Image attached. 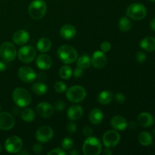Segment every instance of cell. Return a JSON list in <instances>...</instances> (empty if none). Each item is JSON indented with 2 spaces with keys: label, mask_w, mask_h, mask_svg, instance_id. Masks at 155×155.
<instances>
[{
  "label": "cell",
  "mask_w": 155,
  "mask_h": 155,
  "mask_svg": "<svg viewBox=\"0 0 155 155\" xmlns=\"http://www.w3.org/2000/svg\"><path fill=\"white\" fill-rule=\"evenodd\" d=\"M58 56L63 63L69 64L77 60L78 53L77 50L71 45H63L58 50Z\"/></svg>",
  "instance_id": "1"
},
{
  "label": "cell",
  "mask_w": 155,
  "mask_h": 155,
  "mask_svg": "<svg viewBox=\"0 0 155 155\" xmlns=\"http://www.w3.org/2000/svg\"><path fill=\"white\" fill-rule=\"evenodd\" d=\"M47 11L46 3L43 0H35L30 4L28 13L33 19L39 20L45 16Z\"/></svg>",
  "instance_id": "2"
},
{
  "label": "cell",
  "mask_w": 155,
  "mask_h": 155,
  "mask_svg": "<svg viewBox=\"0 0 155 155\" xmlns=\"http://www.w3.org/2000/svg\"><path fill=\"white\" fill-rule=\"evenodd\" d=\"M101 144L97 138L89 136L83 145V151L85 155H98L101 152Z\"/></svg>",
  "instance_id": "3"
},
{
  "label": "cell",
  "mask_w": 155,
  "mask_h": 155,
  "mask_svg": "<svg viewBox=\"0 0 155 155\" xmlns=\"http://www.w3.org/2000/svg\"><path fill=\"white\" fill-rule=\"evenodd\" d=\"M12 98L15 104L20 107H26L31 102V95L27 89L24 88H17L14 90Z\"/></svg>",
  "instance_id": "4"
},
{
  "label": "cell",
  "mask_w": 155,
  "mask_h": 155,
  "mask_svg": "<svg viewBox=\"0 0 155 155\" xmlns=\"http://www.w3.org/2000/svg\"><path fill=\"white\" fill-rule=\"evenodd\" d=\"M67 98L74 103L81 102L86 98V89L81 86H73L67 90Z\"/></svg>",
  "instance_id": "5"
},
{
  "label": "cell",
  "mask_w": 155,
  "mask_h": 155,
  "mask_svg": "<svg viewBox=\"0 0 155 155\" xmlns=\"http://www.w3.org/2000/svg\"><path fill=\"white\" fill-rule=\"evenodd\" d=\"M146 8L141 3H133L129 5L127 9V16L136 21L142 20L146 16Z\"/></svg>",
  "instance_id": "6"
},
{
  "label": "cell",
  "mask_w": 155,
  "mask_h": 155,
  "mask_svg": "<svg viewBox=\"0 0 155 155\" xmlns=\"http://www.w3.org/2000/svg\"><path fill=\"white\" fill-rule=\"evenodd\" d=\"M17 55L16 47L9 42H5L0 45V57L4 61L8 62L15 60Z\"/></svg>",
  "instance_id": "7"
},
{
  "label": "cell",
  "mask_w": 155,
  "mask_h": 155,
  "mask_svg": "<svg viewBox=\"0 0 155 155\" xmlns=\"http://www.w3.org/2000/svg\"><path fill=\"white\" fill-rule=\"evenodd\" d=\"M18 56L19 60L23 63H30L36 58V51L33 46L25 45L20 48Z\"/></svg>",
  "instance_id": "8"
},
{
  "label": "cell",
  "mask_w": 155,
  "mask_h": 155,
  "mask_svg": "<svg viewBox=\"0 0 155 155\" xmlns=\"http://www.w3.org/2000/svg\"><path fill=\"white\" fill-rule=\"evenodd\" d=\"M23 142L21 138L16 136H12L6 139L5 142V148L9 153H18L22 149Z\"/></svg>",
  "instance_id": "9"
},
{
  "label": "cell",
  "mask_w": 155,
  "mask_h": 155,
  "mask_svg": "<svg viewBox=\"0 0 155 155\" xmlns=\"http://www.w3.org/2000/svg\"><path fill=\"white\" fill-rule=\"evenodd\" d=\"M120 141V136L115 130H108L103 135L102 142L106 148L115 147Z\"/></svg>",
  "instance_id": "10"
},
{
  "label": "cell",
  "mask_w": 155,
  "mask_h": 155,
  "mask_svg": "<svg viewBox=\"0 0 155 155\" xmlns=\"http://www.w3.org/2000/svg\"><path fill=\"white\" fill-rule=\"evenodd\" d=\"M54 136V131L48 126H42L39 127L36 133V138L39 142H47Z\"/></svg>",
  "instance_id": "11"
},
{
  "label": "cell",
  "mask_w": 155,
  "mask_h": 155,
  "mask_svg": "<svg viewBox=\"0 0 155 155\" xmlns=\"http://www.w3.org/2000/svg\"><path fill=\"white\" fill-rule=\"evenodd\" d=\"M18 77L19 78L22 80L23 82L25 83H32L34 81L37 77L36 72L33 71L30 67H21L19 70H18Z\"/></svg>",
  "instance_id": "12"
},
{
  "label": "cell",
  "mask_w": 155,
  "mask_h": 155,
  "mask_svg": "<svg viewBox=\"0 0 155 155\" xmlns=\"http://www.w3.org/2000/svg\"><path fill=\"white\" fill-rule=\"evenodd\" d=\"M107 58L104 52L102 51H96L93 53L91 58V64L94 68L97 69H101L107 64Z\"/></svg>",
  "instance_id": "13"
},
{
  "label": "cell",
  "mask_w": 155,
  "mask_h": 155,
  "mask_svg": "<svg viewBox=\"0 0 155 155\" xmlns=\"http://www.w3.org/2000/svg\"><path fill=\"white\" fill-rule=\"evenodd\" d=\"M15 120L8 112L0 113V129L2 130H9L14 127Z\"/></svg>",
  "instance_id": "14"
},
{
  "label": "cell",
  "mask_w": 155,
  "mask_h": 155,
  "mask_svg": "<svg viewBox=\"0 0 155 155\" xmlns=\"http://www.w3.org/2000/svg\"><path fill=\"white\" fill-rule=\"evenodd\" d=\"M36 111L42 117L48 118L54 114V107L47 102H41L36 107Z\"/></svg>",
  "instance_id": "15"
},
{
  "label": "cell",
  "mask_w": 155,
  "mask_h": 155,
  "mask_svg": "<svg viewBox=\"0 0 155 155\" xmlns=\"http://www.w3.org/2000/svg\"><path fill=\"white\" fill-rule=\"evenodd\" d=\"M38 68L40 70H48L52 65V60L51 57L46 54H41L38 56L36 61Z\"/></svg>",
  "instance_id": "16"
},
{
  "label": "cell",
  "mask_w": 155,
  "mask_h": 155,
  "mask_svg": "<svg viewBox=\"0 0 155 155\" xmlns=\"http://www.w3.org/2000/svg\"><path fill=\"white\" fill-rule=\"evenodd\" d=\"M13 42L18 45H23L28 42L30 35L28 32L24 30H19L15 32L13 35Z\"/></svg>",
  "instance_id": "17"
},
{
  "label": "cell",
  "mask_w": 155,
  "mask_h": 155,
  "mask_svg": "<svg viewBox=\"0 0 155 155\" xmlns=\"http://www.w3.org/2000/svg\"><path fill=\"white\" fill-rule=\"evenodd\" d=\"M110 125L114 130H119V131H123L125 130L128 126L127 121L124 117L122 116H114L111 118L110 120Z\"/></svg>",
  "instance_id": "18"
},
{
  "label": "cell",
  "mask_w": 155,
  "mask_h": 155,
  "mask_svg": "<svg viewBox=\"0 0 155 155\" xmlns=\"http://www.w3.org/2000/svg\"><path fill=\"white\" fill-rule=\"evenodd\" d=\"M60 34L63 39L66 40L73 39L77 34V30L75 27L71 24H65L61 28Z\"/></svg>",
  "instance_id": "19"
},
{
  "label": "cell",
  "mask_w": 155,
  "mask_h": 155,
  "mask_svg": "<svg viewBox=\"0 0 155 155\" xmlns=\"http://www.w3.org/2000/svg\"><path fill=\"white\" fill-rule=\"evenodd\" d=\"M83 115V109L80 105L71 106L68 110V117L71 120H78Z\"/></svg>",
  "instance_id": "20"
},
{
  "label": "cell",
  "mask_w": 155,
  "mask_h": 155,
  "mask_svg": "<svg viewBox=\"0 0 155 155\" xmlns=\"http://www.w3.org/2000/svg\"><path fill=\"white\" fill-rule=\"evenodd\" d=\"M138 122L143 127H150L154 124L153 116L148 112H142L138 116Z\"/></svg>",
  "instance_id": "21"
},
{
  "label": "cell",
  "mask_w": 155,
  "mask_h": 155,
  "mask_svg": "<svg viewBox=\"0 0 155 155\" xmlns=\"http://www.w3.org/2000/svg\"><path fill=\"white\" fill-rule=\"evenodd\" d=\"M140 46L145 51L151 52L155 51V38L153 36H147L141 40Z\"/></svg>",
  "instance_id": "22"
},
{
  "label": "cell",
  "mask_w": 155,
  "mask_h": 155,
  "mask_svg": "<svg viewBox=\"0 0 155 155\" xmlns=\"http://www.w3.org/2000/svg\"><path fill=\"white\" fill-rule=\"evenodd\" d=\"M103 117H104L103 112L98 108L92 109L89 115V119L90 122L95 125H98L101 124L103 120Z\"/></svg>",
  "instance_id": "23"
},
{
  "label": "cell",
  "mask_w": 155,
  "mask_h": 155,
  "mask_svg": "<svg viewBox=\"0 0 155 155\" xmlns=\"http://www.w3.org/2000/svg\"><path fill=\"white\" fill-rule=\"evenodd\" d=\"M114 98V95L110 91H102L98 95V101L101 104H110Z\"/></svg>",
  "instance_id": "24"
},
{
  "label": "cell",
  "mask_w": 155,
  "mask_h": 155,
  "mask_svg": "<svg viewBox=\"0 0 155 155\" xmlns=\"http://www.w3.org/2000/svg\"><path fill=\"white\" fill-rule=\"evenodd\" d=\"M37 49L40 52H47L51 47V42L48 38H41L36 44Z\"/></svg>",
  "instance_id": "25"
},
{
  "label": "cell",
  "mask_w": 155,
  "mask_h": 155,
  "mask_svg": "<svg viewBox=\"0 0 155 155\" xmlns=\"http://www.w3.org/2000/svg\"><path fill=\"white\" fill-rule=\"evenodd\" d=\"M138 140L139 143L143 146H149L153 143L152 136L148 132H142L139 133Z\"/></svg>",
  "instance_id": "26"
},
{
  "label": "cell",
  "mask_w": 155,
  "mask_h": 155,
  "mask_svg": "<svg viewBox=\"0 0 155 155\" xmlns=\"http://www.w3.org/2000/svg\"><path fill=\"white\" fill-rule=\"evenodd\" d=\"M31 89L33 93L37 95H42L48 91V86L42 82H37L32 85Z\"/></svg>",
  "instance_id": "27"
},
{
  "label": "cell",
  "mask_w": 155,
  "mask_h": 155,
  "mask_svg": "<svg viewBox=\"0 0 155 155\" xmlns=\"http://www.w3.org/2000/svg\"><path fill=\"white\" fill-rule=\"evenodd\" d=\"M21 117L26 122H32L35 120V112L30 108H25L21 112Z\"/></svg>",
  "instance_id": "28"
},
{
  "label": "cell",
  "mask_w": 155,
  "mask_h": 155,
  "mask_svg": "<svg viewBox=\"0 0 155 155\" xmlns=\"http://www.w3.org/2000/svg\"><path fill=\"white\" fill-rule=\"evenodd\" d=\"M77 67L82 69H87L91 65V58L86 54L80 56L79 58H77Z\"/></svg>",
  "instance_id": "29"
},
{
  "label": "cell",
  "mask_w": 155,
  "mask_h": 155,
  "mask_svg": "<svg viewBox=\"0 0 155 155\" xmlns=\"http://www.w3.org/2000/svg\"><path fill=\"white\" fill-rule=\"evenodd\" d=\"M118 27H119L120 30L122 31L127 32L132 28V23L128 18L124 17L118 22Z\"/></svg>",
  "instance_id": "30"
},
{
  "label": "cell",
  "mask_w": 155,
  "mask_h": 155,
  "mask_svg": "<svg viewBox=\"0 0 155 155\" xmlns=\"http://www.w3.org/2000/svg\"><path fill=\"white\" fill-rule=\"evenodd\" d=\"M73 74L72 68L69 65H64L59 70V76L64 80H68Z\"/></svg>",
  "instance_id": "31"
},
{
  "label": "cell",
  "mask_w": 155,
  "mask_h": 155,
  "mask_svg": "<svg viewBox=\"0 0 155 155\" xmlns=\"http://www.w3.org/2000/svg\"><path fill=\"white\" fill-rule=\"evenodd\" d=\"M74 145V141L71 138H64L61 142V146L64 150H71Z\"/></svg>",
  "instance_id": "32"
},
{
  "label": "cell",
  "mask_w": 155,
  "mask_h": 155,
  "mask_svg": "<svg viewBox=\"0 0 155 155\" xmlns=\"http://www.w3.org/2000/svg\"><path fill=\"white\" fill-rule=\"evenodd\" d=\"M54 89L58 93H63L67 90V86L64 83L61 81H58L54 83Z\"/></svg>",
  "instance_id": "33"
},
{
  "label": "cell",
  "mask_w": 155,
  "mask_h": 155,
  "mask_svg": "<svg viewBox=\"0 0 155 155\" xmlns=\"http://www.w3.org/2000/svg\"><path fill=\"white\" fill-rule=\"evenodd\" d=\"M136 60L140 64L144 63L146 61V54L142 51H138L136 54Z\"/></svg>",
  "instance_id": "34"
},
{
  "label": "cell",
  "mask_w": 155,
  "mask_h": 155,
  "mask_svg": "<svg viewBox=\"0 0 155 155\" xmlns=\"http://www.w3.org/2000/svg\"><path fill=\"white\" fill-rule=\"evenodd\" d=\"M65 103L62 100H58L54 103V107L57 111H62L65 108Z\"/></svg>",
  "instance_id": "35"
},
{
  "label": "cell",
  "mask_w": 155,
  "mask_h": 155,
  "mask_svg": "<svg viewBox=\"0 0 155 155\" xmlns=\"http://www.w3.org/2000/svg\"><path fill=\"white\" fill-rule=\"evenodd\" d=\"M100 48H101V51H102L103 52H108L110 50V48H111V45L110 44V42H107V41H104V42H103L101 44Z\"/></svg>",
  "instance_id": "36"
},
{
  "label": "cell",
  "mask_w": 155,
  "mask_h": 155,
  "mask_svg": "<svg viewBox=\"0 0 155 155\" xmlns=\"http://www.w3.org/2000/svg\"><path fill=\"white\" fill-rule=\"evenodd\" d=\"M114 98L115 101L117 103H119V104H123L126 100L125 95H124V94H123L122 92H117V93L115 95Z\"/></svg>",
  "instance_id": "37"
},
{
  "label": "cell",
  "mask_w": 155,
  "mask_h": 155,
  "mask_svg": "<svg viewBox=\"0 0 155 155\" xmlns=\"http://www.w3.org/2000/svg\"><path fill=\"white\" fill-rule=\"evenodd\" d=\"M83 133L86 137H89V136H92V133H93V130H92V127L86 125L83 127Z\"/></svg>",
  "instance_id": "38"
},
{
  "label": "cell",
  "mask_w": 155,
  "mask_h": 155,
  "mask_svg": "<svg viewBox=\"0 0 155 155\" xmlns=\"http://www.w3.org/2000/svg\"><path fill=\"white\" fill-rule=\"evenodd\" d=\"M48 155H66V152L63 149H61L59 148H56L54 149L51 150L48 153Z\"/></svg>",
  "instance_id": "39"
},
{
  "label": "cell",
  "mask_w": 155,
  "mask_h": 155,
  "mask_svg": "<svg viewBox=\"0 0 155 155\" xmlns=\"http://www.w3.org/2000/svg\"><path fill=\"white\" fill-rule=\"evenodd\" d=\"M67 130L69 133H74L77 130V125L74 122L68 123L67 126Z\"/></svg>",
  "instance_id": "40"
},
{
  "label": "cell",
  "mask_w": 155,
  "mask_h": 155,
  "mask_svg": "<svg viewBox=\"0 0 155 155\" xmlns=\"http://www.w3.org/2000/svg\"><path fill=\"white\" fill-rule=\"evenodd\" d=\"M42 148H42V145L40 143H36L35 145H33V151L36 154H40L42 151Z\"/></svg>",
  "instance_id": "41"
},
{
  "label": "cell",
  "mask_w": 155,
  "mask_h": 155,
  "mask_svg": "<svg viewBox=\"0 0 155 155\" xmlns=\"http://www.w3.org/2000/svg\"><path fill=\"white\" fill-rule=\"evenodd\" d=\"M83 69H82V68L77 67V68L74 70V75L76 78H80V77H81L82 76H83Z\"/></svg>",
  "instance_id": "42"
},
{
  "label": "cell",
  "mask_w": 155,
  "mask_h": 155,
  "mask_svg": "<svg viewBox=\"0 0 155 155\" xmlns=\"http://www.w3.org/2000/svg\"><path fill=\"white\" fill-rule=\"evenodd\" d=\"M103 154L104 155H110L112 154V151L110 150V148H106L103 151Z\"/></svg>",
  "instance_id": "43"
},
{
  "label": "cell",
  "mask_w": 155,
  "mask_h": 155,
  "mask_svg": "<svg viewBox=\"0 0 155 155\" xmlns=\"http://www.w3.org/2000/svg\"><path fill=\"white\" fill-rule=\"evenodd\" d=\"M6 69V65L3 63L2 61H0V72H2V71H5Z\"/></svg>",
  "instance_id": "44"
},
{
  "label": "cell",
  "mask_w": 155,
  "mask_h": 155,
  "mask_svg": "<svg viewBox=\"0 0 155 155\" xmlns=\"http://www.w3.org/2000/svg\"><path fill=\"white\" fill-rule=\"evenodd\" d=\"M150 27L153 31H155V18L150 23Z\"/></svg>",
  "instance_id": "45"
},
{
  "label": "cell",
  "mask_w": 155,
  "mask_h": 155,
  "mask_svg": "<svg viewBox=\"0 0 155 155\" xmlns=\"http://www.w3.org/2000/svg\"><path fill=\"white\" fill-rule=\"evenodd\" d=\"M136 123L135 122H130V124H129V127H130V129H132V130H134V129L136 128Z\"/></svg>",
  "instance_id": "46"
},
{
  "label": "cell",
  "mask_w": 155,
  "mask_h": 155,
  "mask_svg": "<svg viewBox=\"0 0 155 155\" xmlns=\"http://www.w3.org/2000/svg\"><path fill=\"white\" fill-rule=\"evenodd\" d=\"M69 154H71V155H77V154H80V153H79V151H77V150H73V151H70Z\"/></svg>",
  "instance_id": "47"
},
{
  "label": "cell",
  "mask_w": 155,
  "mask_h": 155,
  "mask_svg": "<svg viewBox=\"0 0 155 155\" xmlns=\"http://www.w3.org/2000/svg\"><path fill=\"white\" fill-rule=\"evenodd\" d=\"M153 135L155 136V127L154 128V130H153Z\"/></svg>",
  "instance_id": "48"
},
{
  "label": "cell",
  "mask_w": 155,
  "mask_h": 155,
  "mask_svg": "<svg viewBox=\"0 0 155 155\" xmlns=\"http://www.w3.org/2000/svg\"><path fill=\"white\" fill-rule=\"evenodd\" d=\"M2 149V146H1V145H0V153H1Z\"/></svg>",
  "instance_id": "49"
},
{
  "label": "cell",
  "mask_w": 155,
  "mask_h": 155,
  "mask_svg": "<svg viewBox=\"0 0 155 155\" xmlns=\"http://www.w3.org/2000/svg\"><path fill=\"white\" fill-rule=\"evenodd\" d=\"M149 1L152 2H155V0H149Z\"/></svg>",
  "instance_id": "50"
},
{
  "label": "cell",
  "mask_w": 155,
  "mask_h": 155,
  "mask_svg": "<svg viewBox=\"0 0 155 155\" xmlns=\"http://www.w3.org/2000/svg\"><path fill=\"white\" fill-rule=\"evenodd\" d=\"M58 1H60V0H58Z\"/></svg>",
  "instance_id": "51"
},
{
  "label": "cell",
  "mask_w": 155,
  "mask_h": 155,
  "mask_svg": "<svg viewBox=\"0 0 155 155\" xmlns=\"http://www.w3.org/2000/svg\"><path fill=\"white\" fill-rule=\"evenodd\" d=\"M0 109H1V107H0Z\"/></svg>",
  "instance_id": "52"
}]
</instances>
